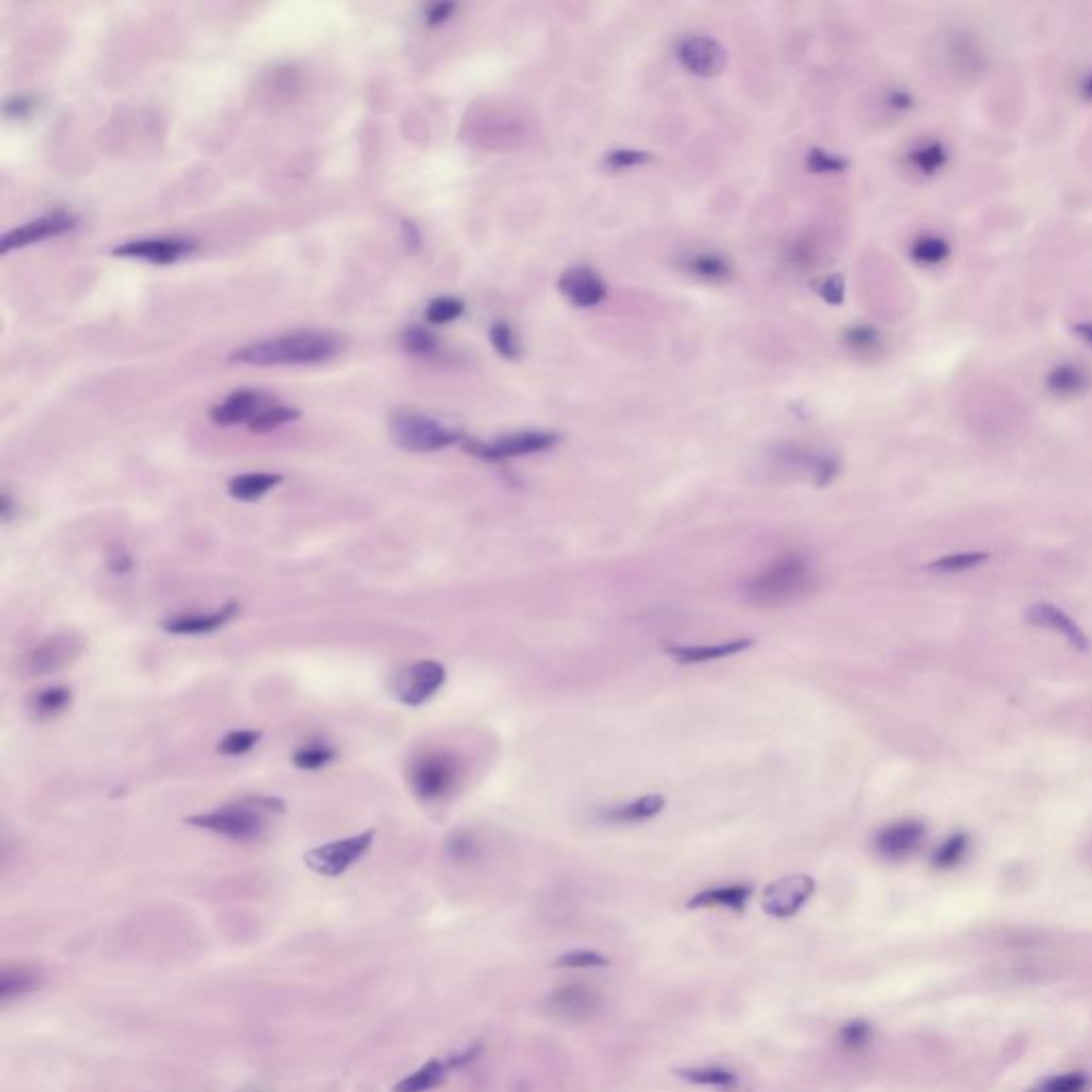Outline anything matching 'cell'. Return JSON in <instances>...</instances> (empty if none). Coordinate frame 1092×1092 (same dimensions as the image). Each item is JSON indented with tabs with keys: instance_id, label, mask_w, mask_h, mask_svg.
I'll return each mask as SVG.
<instances>
[{
	"instance_id": "6da1fadb",
	"label": "cell",
	"mask_w": 1092,
	"mask_h": 1092,
	"mask_svg": "<svg viewBox=\"0 0 1092 1092\" xmlns=\"http://www.w3.org/2000/svg\"><path fill=\"white\" fill-rule=\"evenodd\" d=\"M342 350V339L324 331H295L237 348L230 363L257 368L317 366L331 361Z\"/></svg>"
},
{
	"instance_id": "7a4b0ae2",
	"label": "cell",
	"mask_w": 1092,
	"mask_h": 1092,
	"mask_svg": "<svg viewBox=\"0 0 1092 1092\" xmlns=\"http://www.w3.org/2000/svg\"><path fill=\"white\" fill-rule=\"evenodd\" d=\"M813 566L807 555L783 553L745 582V598L760 606H781L811 587Z\"/></svg>"
},
{
	"instance_id": "3957f363",
	"label": "cell",
	"mask_w": 1092,
	"mask_h": 1092,
	"mask_svg": "<svg viewBox=\"0 0 1092 1092\" xmlns=\"http://www.w3.org/2000/svg\"><path fill=\"white\" fill-rule=\"evenodd\" d=\"M393 444L408 453H433L464 440V433L438 419L419 412H397L388 422Z\"/></svg>"
},
{
	"instance_id": "277c9868",
	"label": "cell",
	"mask_w": 1092,
	"mask_h": 1092,
	"mask_svg": "<svg viewBox=\"0 0 1092 1092\" xmlns=\"http://www.w3.org/2000/svg\"><path fill=\"white\" fill-rule=\"evenodd\" d=\"M186 823L194 828L228 836L233 841H259L267 830L265 813L250 798H244L237 805L186 818Z\"/></svg>"
},
{
	"instance_id": "5b68a950",
	"label": "cell",
	"mask_w": 1092,
	"mask_h": 1092,
	"mask_svg": "<svg viewBox=\"0 0 1092 1092\" xmlns=\"http://www.w3.org/2000/svg\"><path fill=\"white\" fill-rule=\"evenodd\" d=\"M459 764L455 758L440 751H427L412 760L408 769V783L421 800H442L451 794L459 783Z\"/></svg>"
},
{
	"instance_id": "8992f818",
	"label": "cell",
	"mask_w": 1092,
	"mask_h": 1092,
	"mask_svg": "<svg viewBox=\"0 0 1092 1092\" xmlns=\"http://www.w3.org/2000/svg\"><path fill=\"white\" fill-rule=\"evenodd\" d=\"M373 836V830H366L355 836H346V839L324 843L310 849L303 860H306V865L314 872H319L323 877H339L370 852Z\"/></svg>"
},
{
	"instance_id": "52a82bcc",
	"label": "cell",
	"mask_w": 1092,
	"mask_h": 1092,
	"mask_svg": "<svg viewBox=\"0 0 1092 1092\" xmlns=\"http://www.w3.org/2000/svg\"><path fill=\"white\" fill-rule=\"evenodd\" d=\"M444 683H446L444 666L433 660H422L406 666L404 670H399L393 678L391 689H393V696L402 702V705L417 709L438 694Z\"/></svg>"
},
{
	"instance_id": "ba28073f",
	"label": "cell",
	"mask_w": 1092,
	"mask_h": 1092,
	"mask_svg": "<svg viewBox=\"0 0 1092 1092\" xmlns=\"http://www.w3.org/2000/svg\"><path fill=\"white\" fill-rule=\"evenodd\" d=\"M83 642L75 634H56L22 655L20 670L26 676H45L67 669L79 658Z\"/></svg>"
},
{
	"instance_id": "9c48e42d",
	"label": "cell",
	"mask_w": 1092,
	"mask_h": 1092,
	"mask_svg": "<svg viewBox=\"0 0 1092 1092\" xmlns=\"http://www.w3.org/2000/svg\"><path fill=\"white\" fill-rule=\"evenodd\" d=\"M560 442V435L551 431H519L508 433L491 442L470 440L466 444L468 453L484 461H504L513 457H525L533 453H544Z\"/></svg>"
},
{
	"instance_id": "30bf717a",
	"label": "cell",
	"mask_w": 1092,
	"mask_h": 1092,
	"mask_svg": "<svg viewBox=\"0 0 1092 1092\" xmlns=\"http://www.w3.org/2000/svg\"><path fill=\"white\" fill-rule=\"evenodd\" d=\"M816 892V881L809 875H787L772 881L762 894V909L770 918L787 919L796 916Z\"/></svg>"
},
{
	"instance_id": "8fae6325",
	"label": "cell",
	"mask_w": 1092,
	"mask_h": 1092,
	"mask_svg": "<svg viewBox=\"0 0 1092 1092\" xmlns=\"http://www.w3.org/2000/svg\"><path fill=\"white\" fill-rule=\"evenodd\" d=\"M194 250H197V241L190 237H150L126 241V244L114 248V254L123 259L169 265L188 257Z\"/></svg>"
},
{
	"instance_id": "7c38bea8",
	"label": "cell",
	"mask_w": 1092,
	"mask_h": 1092,
	"mask_svg": "<svg viewBox=\"0 0 1092 1092\" xmlns=\"http://www.w3.org/2000/svg\"><path fill=\"white\" fill-rule=\"evenodd\" d=\"M79 221L77 216H73L69 212H52V214H45L41 218H36V221L18 226L14 230H9V233L3 237V244H0V250L5 254L11 250H18L24 246H30L36 244V241H43V239H50V237H58V235H65L71 233L73 228H77Z\"/></svg>"
},
{
	"instance_id": "4fadbf2b",
	"label": "cell",
	"mask_w": 1092,
	"mask_h": 1092,
	"mask_svg": "<svg viewBox=\"0 0 1092 1092\" xmlns=\"http://www.w3.org/2000/svg\"><path fill=\"white\" fill-rule=\"evenodd\" d=\"M681 65L700 77H715L725 69V50L709 36H687L676 47Z\"/></svg>"
},
{
	"instance_id": "5bb4252c",
	"label": "cell",
	"mask_w": 1092,
	"mask_h": 1092,
	"mask_svg": "<svg viewBox=\"0 0 1092 1092\" xmlns=\"http://www.w3.org/2000/svg\"><path fill=\"white\" fill-rule=\"evenodd\" d=\"M273 402L275 399L272 395L241 388V391L230 393L223 404L214 406L210 410V419L216 424H223V427H230V424H241V422L250 424L267 406H272Z\"/></svg>"
},
{
	"instance_id": "9a60e30c",
	"label": "cell",
	"mask_w": 1092,
	"mask_h": 1092,
	"mask_svg": "<svg viewBox=\"0 0 1092 1092\" xmlns=\"http://www.w3.org/2000/svg\"><path fill=\"white\" fill-rule=\"evenodd\" d=\"M478 1048H472L464 1054H457V1057L451 1059H431L424 1063L422 1067H419L417 1071H412L410 1075H406L404 1079H399V1082L393 1086V1092H429L435 1086H440L448 1071L459 1069V1067H464L468 1063H472L476 1059Z\"/></svg>"
},
{
	"instance_id": "2e32d148",
	"label": "cell",
	"mask_w": 1092,
	"mask_h": 1092,
	"mask_svg": "<svg viewBox=\"0 0 1092 1092\" xmlns=\"http://www.w3.org/2000/svg\"><path fill=\"white\" fill-rule=\"evenodd\" d=\"M560 293L576 308H593L604 301L606 284L589 267H570L560 277Z\"/></svg>"
},
{
	"instance_id": "e0dca14e",
	"label": "cell",
	"mask_w": 1092,
	"mask_h": 1092,
	"mask_svg": "<svg viewBox=\"0 0 1092 1092\" xmlns=\"http://www.w3.org/2000/svg\"><path fill=\"white\" fill-rule=\"evenodd\" d=\"M924 834L926 830L919 821H896L877 834L875 847L885 860H905L918 852V847L924 841Z\"/></svg>"
},
{
	"instance_id": "ac0fdd59",
	"label": "cell",
	"mask_w": 1092,
	"mask_h": 1092,
	"mask_svg": "<svg viewBox=\"0 0 1092 1092\" xmlns=\"http://www.w3.org/2000/svg\"><path fill=\"white\" fill-rule=\"evenodd\" d=\"M549 1007L557 1016L568 1018V1020H589L598 1012L600 994L589 986L570 984L557 988L551 994Z\"/></svg>"
},
{
	"instance_id": "d6986e66",
	"label": "cell",
	"mask_w": 1092,
	"mask_h": 1092,
	"mask_svg": "<svg viewBox=\"0 0 1092 1092\" xmlns=\"http://www.w3.org/2000/svg\"><path fill=\"white\" fill-rule=\"evenodd\" d=\"M781 461L787 468L800 472V474H807L819 487L832 482L834 476L839 474V461L832 455L807 451V448L787 446L781 451Z\"/></svg>"
},
{
	"instance_id": "ffe728a7",
	"label": "cell",
	"mask_w": 1092,
	"mask_h": 1092,
	"mask_svg": "<svg viewBox=\"0 0 1092 1092\" xmlns=\"http://www.w3.org/2000/svg\"><path fill=\"white\" fill-rule=\"evenodd\" d=\"M239 613V604L237 602H228L221 609L208 613V615H177V617H169L163 621V629L169 634H184V636H194V634H210L216 632V629L224 627L230 619Z\"/></svg>"
},
{
	"instance_id": "44dd1931",
	"label": "cell",
	"mask_w": 1092,
	"mask_h": 1092,
	"mask_svg": "<svg viewBox=\"0 0 1092 1092\" xmlns=\"http://www.w3.org/2000/svg\"><path fill=\"white\" fill-rule=\"evenodd\" d=\"M1028 621L1041 625V627H1048L1052 632L1061 634L1065 640H1069L1075 649H1088V638L1086 634L1079 629V625L1073 621V619L1067 615L1065 611L1057 609L1054 604L1048 602H1039L1033 604L1026 613Z\"/></svg>"
},
{
	"instance_id": "7402d4cb",
	"label": "cell",
	"mask_w": 1092,
	"mask_h": 1092,
	"mask_svg": "<svg viewBox=\"0 0 1092 1092\" xmlns=\"http://www.w3.org/2000/svg\"><path fill=\"white\" fill-rule=\"evenodd\" d=\"M751 647H754V638H734L725 642H715V645H669L666 651L681 664H705V662L732 658V655L743 653Z\"/></svg>"
},
{
	"instance_id": "603a6c76",
	"label": "cell",
	"mask_w": 1092,
	"mask_h": 1092,
	"mask_svg": "<svg viewBox=\"0 0 1092 1092\" xmlns=\"http://www.w3.org/2000/svg\"><path fill=\"white\" fill-rule=\"evenodd\" d=\"M73 702V691L63 685L39 689L28 698V713L34 721H50L67 713Z\"/></svg>"
},
{
	"instance_id": "cb8c5ba5",
	"label": "cell",
	"mask_w": 1092,
	"mask_h": 1092,
	"mask_svg": "<svg viewBox=\"0 0 1092 1092\" xmlns=\"http://www.w3.org/2000/svg\"><path fill=\"white\" fill-rule=\"evenodd\" d=\"M751 899L749 885H721V888H711L705 892H698L694 899H689V909H709V907H725L732 912H743L747 901Z\"/></svg>"
},
{
	"instance_id": "d4e9b609",
	"label": "cell",
	"mask_w": 1092,
	"mask_h": 1092,
	"mask_svg": "<svg viewBox=\"0 0 1092 1092\" xmlns=\"http://www.w3.org/2000/svg\"><path fill=\"white\" fill-rule=\"evenodd\" d=\"M39 986H41V973L36 968L26 965L5 967L3 973H0V1001L9 1003L14 999H20L24 994H30Z\"/></svg>"
},
{
	"instance_id": "484cf974",
	"label": "cell",
	"mask_w": 1092,
	"mask_h": 1092,
	"mask_svg": "<svg viewBox=\"0 0 1092 1092\" xmlns=\"http://www.w3.org/2000/svg\"><path fill=\"white\" fill-rule=\"evenodd\" d=\"M664 807H666V800L662 794H647L638 800H632L629 805L609 809L606 813H602V819L613 823H636L660 816Z\"/></svg>"
},
{
	"instance_id": "4316f807",
	"label": "cell",
	"mask_w": 1092,
	"mask_h": 1092,
	"mask_svg": "<svg viewBox=\"0 0 1092 1092\" xmlns=\"http://www.w3.org/2000/svg\"><path fill=\"white\" fill-rule=\"evenodd\" d=\"M284 478L280 474H270V472H252V474L235 476L228 482V493L239 502H257L265 493H270L277 487Z\"/></svg>"
},
{
	"instance_id": "83f0119b",
	"label": "cell",
	"mask_w": 1092,
	"mask_h": 1092,
	"mask_svg": "<svg viewBox=\"0 0 1092 1092\" xmlns=\"http://www.w3.org/2000/svg\"><path fill=\"white\" fill-rule=\"evenodd\" d=\"M681 267L687 273L711 282L725 280V277L730 275V263H727V259H723L718 252L689 254V257L681 259Z\"/></svg>"
},
{
	"instance_id": "f1b7e54d",
	"label": "cell",
	"mask_w": 1092,
	"mask_h": 1092,
	"mask_svg": "<svg viewBox=\"0 0 1092 1092\" xmlns=\"http://www.w3.org/2000/svg\"><path fill=\"white\" fill-rule=\"evenodd\" d=\"M297 419H299V410L273 402L272 406H267V408L261 412V415L248 424V427H250V431H254V433H265V431H272V429L282 427V424L293 422V421H297Z\"/></svg>"
},
{
	"instance_id": "f546056e",
	"label": "cell",
	"mask_w": 1092,
	"mask_h": 1092,
	"mask_svg": "<svg viewBox=\"0 0 1092 1092\" xmlns=\"http://www.w3.org/2000/svg\"><path fill=\"white\" fill-rule=\"evenodd\" d=\"M1088 1086H1090V1079L1086 1073L1069 1071V1073L1046 1077L1043 1082L1030 1088V1092H1086Z\"/></svg>"
},
{
	"instance_id": "4dcf8cb0",
	"label": "cell",
	"mask_w": 1092,
	"mask_h": 1092,
	"mask_svg": "<svg viewBox=\"0 0 1092 1092\" xmlns=\"http://www.w3.org/2000/svg\"><path fill=\"white\" fill-rule=\"evenodd\" d=\"M335 760V751L326 743H308L295 751L293 764L303 770H319Z\"/></svg>"
},
{
	"instance_id": "1f68e13d",
	"label": "cell",
	"mask_w": 1092,
	"mask_h": 1092,
	"mask_svg": "<svg viewBox=\"0 0 1092 1092\" xmlns=\"http://www.w3.org/2000/svg\"><path fill=\"white\" fill-rule=\"evenodd\" d=\"M683 1079L698 1086H718V1088H732L736 1086V1075L720 1067H700V1069H683L678 1071Z\"/></svg>"
},
{
	"instance_id": "d6a6232c",
	"label": "cell",
	"mask_w": 1092,
	"mask_h": 1092,
	"mask_svg": "<svg viewBox=\"0 0 1092 1092\" xmlns=\"http://www.w3.org/2000/svg\"><path fill=\"white\" fill-rule=\"evenodd\" d=\"M402 344L410 355L417 357H433L440 348L438 337L431 331L422 329V326H410V329H406L402 333Z\"/></svg>"
},
{
	"instance_id": "836d02e7",
	"label": "cell",
	"mask_w": 1092,
	"mask_h": 1092,
	"mask_svg": "<svg viewBox=\"0 0 1092 1092\" xmlns=\"http://www.w3.org/2000/svg\"><path fill=\"white\" fill-rule=\"evenodd\" d=\"M261 732L259 730H235V732H228L226 736H223L218 740V754L223 756H244L248 754L250 749H254L259 745L261 740Z\"/></svg>"
},
{
	"instance_id": "e575fe53",
	"label": "cell",
	"mask_w": 1092,
	"mask_h": 1092,
	"mask_svg": "<svg viewBox=\"0 0 1092 1092\" xmlns=\"http://www.w3.org/2000/svg\"><path fill=\"white\" fill-rule=\"evenodd\" d=\"M1086 373L1075 366H1063L1050 375V386L1054 393L1075 395L1086 386Z\"/></svg>"
},
{
	"instance_id": "d590c367",
	"label": "cell",
	"mask_w": 1092,
	"mask_h": 1092,
	"mask_svg": "<svg viewBox=\"0 0 1092 1092\" xmlns=\"http://www.w3.org/2000/svg\"><path fill=\"white\" fill-rule=\"evenodd\" d=\"M491 337V344L495 348V353L500 355L502 359L508 361H517L521 355V344L515 335V331L511 329V324L506 323H495L489 331Z\"/></svg>"
},
{
	"instance_id": "8d00e7d4",
	"label": "cell",
	"mask_w": 1092,
	"mask_h": 1092,
	"mask_svg": "<svg viewBox=\"0 0 1092 1092\" xmlns=\"http://www.w3.org/2000/svg\"><path fill=\"white\" fill-rule=\"evenodd\" d=\"M967 847H968V841H967V836H965V834H954V836H950V839L945 841V843L937 849V852H934V856H932V865L937 867V869H952V867H956V865L961 863V860L965 858Z\"/></svg>"
},
{
	"instance_id": "74e56055",
	"label": "cell",
	"mask_w": 1092,
	"mask_h": 1092,
	"mask_svg": "<svg viewBox=\"0 0 1092 1092\" xmlns=\"http://www.w3.org/2000/svg\"><path fill=\"white\" fill-rule=\"evenodd\" d=\"M464 308H466L464 301H459L455 297H438L429 303L424 317H427L431 324H446L457 321L461 314H464Z\"/></svg>"
},
{
	"instance_id": "f35d334b",
	"label": "cell",
	"mask_w": 1092,
	"mask_h": 1092,
	"mask_svg": "<svg viewBox=\"0 0 1092 1092\" xmlns=\"http://www.w3.org/2000/svg\"><path fill=\"white\" fill-rule=\"evenodd\" d=\"M914 259L924 265H937L948 259L950 248L941 237H919L912 250Z\"/></svg>"
},
{
	"instance_id": "ab89813d",
	"label": "cell",
	"mask_w": 1092,
	"mask_h": 1092,
	"mask_svg": "<svg viewBox=\"0 0 1092 1092\" xmlns=\"http://www.w3.org/2000/svg\"><path fill=\"white\" fill-rule=\"evenodd\" d=\"M986 560H988V553H954V555H945L943 560L932 562L928 568L939 570V572H965V570L975 568Z\"/></svg>"
},
{
	"instance_id": "60d3db41",
	"label": "cell",
	"mask_w": 1092,
	"mask_h": 1092,
	"mask_svg": "<svg viewBox=\"0 0 1092 1092\" xmlns=\"http://www.w3.org/2000/svg\"><path fill=\"white\" fill-rule=\"evenodd\" d=\"M609 961H606V956L593 952V950H572V952H566L555 961V967L560 968H596V967H606Z\"/></svg>"
},
{
	"instance_id": "b9f144b4",
	"label": "cell",
	"mask_w": 1092,
	"mask_h": 1092,
	"mask_svg": "<svg viewBox=\"0 0 1092 1092\" xmlns=\"http://www.w3.org/2000/svg\"><path fill=\"white\" fill-rule=\"evenodd\" d=\"M807 167L813 174H841L847 169V161L826 150L813 148L807 154Z\"/></svg>"
},
{
	"instance_id": "7bdbcfd3",
	"label": "cell",
	"mask_w": 1092,
	"mask_h": 1092,
	"mask_svg": "<svg viewBox=\"0 0 1092 1092\" xmlns=\"http://www.w3.org/2000/svg\"><path fill=\"white\" fill-rule=\"evenodd\" d=\"M872 1039V1026L867 1020H852L841 1028V1043L849 1050H863Z\"/></svg>"
},
{
	"instance_id": "ee69618b",
	"label": "cell",
	"mask_w": 1092,
	"mask_h": 1092,
	"mask_svg": "<svg viewBox=\"0 0 1092 1092\" xmlns=\"http://www.w3.org/2000/svg\"><path fill=\"white\" fill-rule=\"evenodd\" d=\"M651 161V154L649 152H640V150H613L604 156V165L609 169H617V172H621V169H632L638 165H645Z\"/></svg>"
},
{
	"instance_id": "f6af8a7d",
	"label": "cell",
	"mask_w": 1092,
	"mask_h": 1092,
	"mask_svg": "<svg viewBox=\"0 0 1092 1092\" xmlns=\"http://www.w3.org/2000/svg\"><path fill=\"white\" fill-rule=\"evenodd\" d=\"M912 161L916 163L918 169H921V172L928 174V172H937V169H941V165L945 161V154L941 150V145L930 143V145H924V148L916 150L912 154Z\"/></svg>"
},
{
	"instance_id": "bcb514c9",
	"label": "cell",
	"mask_w": 1092,
	"mask_h": 1092,
	"mask_svg": "<svg viewBox=\"0 0 1092 1092\" xmlns=\"http://www.w3.org/2000/svg\"><path fill=\"white\" fill-rule=\"evenodd\" d=\"M845 339H847L849 346L856 348V350H863V353H865V350L875 348L877 342H879L877 331L870 329V326H863V324L852 326V329L847 331Z\"/></svg>"
},
{
	"instance_id": "7dc6e473",
	"label": "cell",
	"mask_w": 1092,
	"mask_h": 1092,
	"mask_svg": "<svg viewBox=\"0 0 1092 1092\" xmlns=\"http://www.w3.org/2000/svg\"><path fill=\"white\" fill-rule=\"evenodd\" d=\"M816 288H818V295H819L823 301L832 303V306H841L843 299H845V286H843L841 275L823 277L821 282H818Z\"/></svg>"
},
{
	"instance_id": "c3c4849f",
	"label": "cell",
	"mask_w": 1092,
	"mask_h": 1092,
	"mask_svg": "<svg viewBox=\"0 0 1092 1092\" xmlns=\"http://www.w3.org/2000/svg\"><path fill=\"white\" fill-rule=\"evenodd\" d=\"M448 852H451V856L457 858V860H468V858L474 856L476 843L470 834L459 832V834L453 836L451 841H448Z\"/></svg>"
},
{
	"instance_id": "681fc988",
	"label": "cell",
	"mask_w": 1092,
	"mask_h": 1092,
	"mask_svg": "<svg viewBox=\"0 0 1092 1092\" xmlns=\"http://www.w3.org/2000/svg\"><path fill=\"white\" fill-rule=\"evenodd\" d=\"M107 566L114 574H126L132 570V557L123 549V546H112L107 555Z\"/></svg>"
},
{
	"instance_id": "f907efd6",
	"label": "cell",
	"mask_w": 1092,
	"mask_h": 1092,
	"mask_svg": "<svg viewBox=\"0 0 1092 1092\" xmlns=\"http://www.w3.org/2000/svg\"><path fill=\"white\" fill-rule=\"evenodd\" d=\"M36 107V101L30 99V96H18V99H11L5 103V116L7 118H26L32 114V109Z\"/></svg>"
},
{
	"instance_id": "816d5d0a",
	"label": "cell",
	"mask_w": 1092,
	"mask_h": 1092,
	"mask_svg": "<svg viewBox=\"0 0 1092 1092\" xmlns=\"http://www.w3.org/2000/svg\"><path fill=\"white\" fill-rule=\"evenodd\" d=\"M457 5L453 3H435L427 9V14H424V20H427L429 26H438V24H444L448 18L455 14Z\"/></svg>"
},
{
	"instance_id": "f5cc1de1",
	"label": "cell",
	"mask_w": 1092,
	"mask_h": 1092,
	"mask_svg": "<svg viewBox=\"0 0 1092 1092\" xmlns=\"http://www.w3.org/2000/svg\"><path fill=\"white\" fill-rule=\"evenodd\" d=\"M16 511H18V506H16L14 500H11V495H9V493H3V497H0V515H3V519L7 521V523H9L11 519H14V513H16Z\"/></svg>"
},
{
	"instance_id": "db71d44e",
	"label": "cell",
	"mask_w": 1092,
	"mask_h": 1092,
	"mask_svg": "<svg viewBox=\"0 0 1092 1092\" xmlns=\"http://www.w3.org/2000/svg\"><path fill=\"white\" fill-rule=\"evenodd\" d=\"M404 237H406V241H408V246H410V244H412V246H419L421 235H419L417 226L412 224V223H404Z\"/></svg>"
},
{
	"instance_id": "11a10c76",
	"label": "cell",
	"mask_w": 1092,
	"mask_h": 1092,
	"mask_svg": "<svg viewBox=\"0 0 1092 1092\" xmlns=\"http://www.w3.org/2000/svg\"><path fill=\"white\" fill-rule=\"evenodd\" d=\"M1079 333H1082V335L1088 339V344H1092V323H1090V324H1084L1082 329H1079Z\"/></svg>"
}]
</instances>
